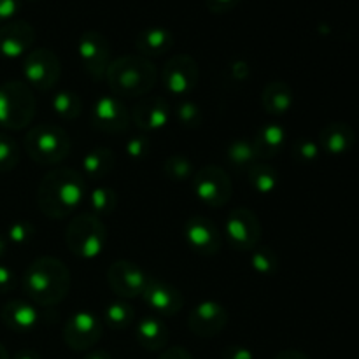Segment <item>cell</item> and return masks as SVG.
<instances>
[{
  "label": "cell",
  "mask_w": 359,
  "mask_h": 359,
  "mask_svg": "<svg viewBox=\"0 0 359 359\" xmlns=\"http://www.w3.org/2000/svg\"><path fill=\"white\" fill-rule=\"evenodd\" d=\"M86 195L84 177L74 168L58 167L42 177L37 189L41 212L49 219H65L76 212Z\"/></svg>",
  "instance_id": "6da1fadb"
},
{
  "label": "cell",
  "mask_w": 359,
  "mask_h": 359,
  "mask_svg": "<svg viewBox=\"0 0 359 359\" xmlns=\"http://www.w3.org/2000/svg\"><path fill=\"white\" fill-rule=\"evenodd\" d=\"M21 286L35 305H58L70 291V270L62 259L42 256L34 259L25 270Z\"/></svg>",
  "instance_id": "7a4b0ae2"
},
{
  "label": "cell",
  "mask_w": 359,
  "mask_h": 359,
  "mask_svg": "<svg viewBox=\"0 0 359 359\" xmlns=\"http://www.w3.org/2000/svg\"><path fill=\"white\" fill-rule=\"evenodd\" d=\"M109 88L119 98L144 97L158 81L156 65L140 55H126L112 60L105 74Z\"/></svg>",
  "instance_id": "3957f363"
},
{
  "label": "cell",
  "mask_w": 359,
  "mask_h": 359,
  "mask_svg": "<svg viewBox=\"0 0 359 359\" xmlns=\"http://www.w3.org/2000/svg\"><path fill=\"white\" fill-rule=\"evenodd\" d=\"M65 244L77 258H98L107 248V228L95 214H79L67 226Z\"/></svg>",
  "instance_id": "277c9868"
},
{
  "label": "cell",
  "mask_w": 359,
  "mask_h": 359,
  "mask_svg": "<svg viewBox=\"0 0 359 359\" xmlns=\"http://www.w3.org/2000/svg\"><path fill=\"white\" fill-rule=\"evenodd\" d=\"M70 137L62 126L42 125L28 130L25 137L27 154L39 165H58L70 154Z\"/></svg>",
  "instance_id": "5b68a950"
},
{
  "label": "cell",
  "mask_w": 359,
  "mask_h": 359,
  "mask_svg": "<svg viewBox=\"0 0 359 359\" xmlns=\"http://www.w3.org/2000/svg\"><path fill=\"white\" fill-rule=\"evenodd\" d=\"M34 93L21 81H7L0 84V126L7 130H23L35 116Z\"/></svg>",
  "instance_id": "8992f818"
},
{
  "label": "cell",
  "mask_w": 359,
  "mask_h": 359,
  "mask_svg": "<svg viewBox=\"0 0 359 359\" xmlns=\"http://www.w3.org/2000/svg\"><path fill=\"white\" fill-rule=\"evenodd\" d=\"M191 188L196 198L212 209L226 205L233 193L230 175L217 165H205L196 170L191 179Z\"/></svg>",
  "instance_id": "52a82bcc"
},
{
  "label": "cell",
  "mask_w": 359,
  "mask_h": 359,
  "mask_svg": "<svg viewBox=\"0 0 359 359\" xmlns=\"http://www.w3.org/2000/svg\"><path fill=\"white\" fill-rule=\"evenodd\" d=\"M23 76L28 86L39 91H49L60 81L62 63L55 51L48 48H37L28 51L25 56Z\"/></svg>",
  "instance_id": "ba28073f"
},
{
  "label": "cell",
  "mask_w": 359,
  "mask_h": 359,
  "mask_svg": "<svg viewBox=\"0 0 359 359\" xmlns=\"http://www.w3.org/2000/svg\"><path fill=\"white\" fill-rule=\"evenodd\" d=\"M200 79L198 63L189 55H175L161 70V83L168 95L186 98L193 93Z\"/></svg>",
  "instance_id": "9c48e42d"
},
{
  "label": "cell",
  "mask_w": 359,
  "mask_h": 359,
  "mask_svg": "<svg viewBox=\"0 0 359 359\" xmlns=\"http://www.w3.org/2000/svg\"><path fill=\"white\" fill-rule=\"evenodd\" d=\"M224 237L235 251L251 252L258 248L262 224L256 214L245 207H238L228 214L224 221Z\"/></svg>",
  "instance_id": "30bf717a"
},
{
  "label": "cell",
  "mask_w": 359,
  "mask_h": 359,
  "mask_svg": "<svg viewBox=\"0 0 359 359\" xmlns=\"http://www.w3.org/2000/svg\"><path fill=\"white\" fill-rule=\"evenodd\" d=\"M77 55L84 67V72L91 79H105L111 65V44L107 37L97 30H86L77 41Z\"/></svg>",
  "instance_id": "8fae6325"
},
{
  "label": "cell",
  "mask_w": 359,
  "mask_h": 359,
  "mask_svg": "<svg viewBox=\"0 0 359 359\" xmlns=\"http://www.w3.org/2000/svg\"><path fill=\"white\" fill-rule=\"evenodd\" d=\"M104 335V321L91 311L70 316L63 326V340L72 351H88L97 346Z\"/></svg>",
  "instance_id": "7c38bea8"
},
{
  "label": "cell",
  "mask_w": 359,
  "mask_h": 359,
  "mask_svg": "<svg viewBox=\"0 0 359 359\" xmlns=\"http://www.w3.org/2000/svg\"><path fill=\"white\" fill-rule=\"evenodd\" d=\"M130 111L116 95H100L91 109V125L104 133H123L128 130Z\"/></svg>",
  "instance_id": "4fadbf2b"
},
{
  "label": "cell",
  "mask_w": 359,
  "mask_h": 359,
  "mask_svg": "<svg viewBox=\"0 0 359 359\" xmlns=\"http://www.w3.org/2000/svg\"><path fill=\"white\" fill-rule=\"evenodd\" d=\"M147 276L137 263L128 259H119L114 262L107 270V283L111 290L123 300H132L142 294L146 287Z\"/></svg>",
  "instance_id": "5bb4252c"
},
{
  "label": "cell",
  "mask_w": 359,
  "mask_h": 359,
  "mask_svg": "<svg viewBox=\"0 0 359 359\" xmlns=\"http://www.w3.org/2000/svg\"><path fill=\"white\" fill-rule=\"evenodd\" d=\"M184 238L189 249L200 256H214L219 252L221 237L219 228L212 219L203 216H193L184 223Z\"/></svg>",
  "instance_id": "9a60e30c"
},
{
  "label": "cell",
  "mask_w": 359,
  "mask_h": 359,
  "mask_svg": "<svg viewBox=\"0 0 359 359\" xmlns=\"http://www.w3.org/2000/svg\"><path fill=\"white\" fill-rule=\"evenodd\" d=\"M140 298L147 307L153 309L156 314L165 316V318H172L184 307V298H182L181 291L172 284L165 283V280L156 279V277L147 279Z\"/></svg>",
  "instance_id": "2e32d148"
},
{
  "label": "cell",
  "mask_w": 359,
  "mask_h": 359,
  "mask_svg": "<svg viewBox=\"0 0 359 359\" xmlns=\"http://www.w3.org/2000/svg\"><path fill=\"white\" fill-rule=\"evenodd\" d=\"M228 325V312L221 304L214 300L200 302L188 318V326L196 337L210 339L223 332Z\"/></svg>",
  "instance_id": "e0dca14e"
},
{
  "label": "cell",
  "mask_w": 359,
  "mask_h": 359,
  "mask_svg": "<svg viewBox=\"0 0 359 359\" xmlns=\"http://www.w3.org/2000/svg\"><path fill=\"white\" fill-rule=\"evenodd\" d=\"M170 112V105L163 97H144L130 111V118L142 132H156L167 126Z\"/></svg>",
  "instance_id": "ac0fdd59"
},
{
  "label": "cell",
  "mask_w": 359,
  "mask_h": 359,
  "mask_svg": "<svg viewBox=\"0 0 359 359\" xmlns=\"http://www.w3.org/2000/svg\"><path fill=\"white\" fill-rule=\"evenodd\" d=\"M35 30L28 21H7L0 27V56L18 58L30 51Z\"/></svg>",
  "instance_id": "d6986e66"
},
{
  "label": "cell",
  "mask_w": 359,
  "mask_h": 359,
  "mask_svg": "<svg viewBox=\"0 0 359 359\" xmlns=\"http://www.w3.org/2000/svg\"><path fill=\"white\" fill-rule=\"evenodd\" d=\"M0 319L13 332L27 333L37 328L41 314L35 309V305L23 300H13L4 305L2 311H0Z\"/></svg>",
  "instance_id": "ffe728a7"
},
{
  "label": "cell",
  "mask_w": 359,
  "mask_h": 359,
  "mask_svg": "<svg viewBox=\"0 0 359 359\" xmlns=\"http://www.w3.org/2000/svg\"><path fill=\"white\" fill-rule=\"evenodd\" d=\"M135 48L144 58H158L174 48V34L165 27H146L137 34Z\"/></svg>",
  "instance_id": "44dd1931"
},
{
  "label": "cell",
  "mask_w": 359,
  "mask_h": 359,
  "mask_svg": "<svg viewBox=\"0 0 359 359\" xmlns=\"http://www.w3.org/2000/svg\"><path fill=\"white\" fill-rule=\"evenodd\" d=\"M318 142L323 153L340 156L353 149L354 142H356V133H354L353 126L347 123H330L319 132Z\"/></svg>",
  "instance_id": "7402d4cb"
},
{
  "label": "cell",
  "mask_w": 359,
  "mask_h": 359,
  "mask_svg": "<svg viewBox=\"0 0 359 359\" xmlns=\"http://www.w3.org/2000/svg\"><path fill=\"white\" fill-rule=\"evenodd\" d=\"M286 130L279 123H266V125L259 126L255 139H251L258 161L272 160L277 154L283 153L284 146H286Z\"/></svg>",
  "instance_id": "603a6c76"
},
{
  "label": "cell",
  "mask_w": 359,
  "mask_h": 359,
  "mask_svg": "<svg viewBox=\"0 0 359 359\" xmlns=\"http://www.w3.org/2000/svg\"><path fill=\"white\" fill-rule=\"evenodd\" d=\"M135 339L146 351H161L168 344V328L156 316H146L135 326Z\"/></svg>",
  "instance_id": "cb8c5ba5"
},
{
  "label": "cell",
  "mask_w": 359,
  "mask_h": 359,
  "mask_svg": "<svg viewBox=\"0 0 359 359\" xmlns=\"http://www.w3.org/2000/svg\"><path fill=\"white\" fill-rule=\"evenodd\" d=\"M293 90L284 81H272V83H269L263 88L262 105L266 114L284 116L293 107Z\"/></svg>",
  "instance_id": "d4e9b609"
},
{
  "label": "cell",
  "mask_w": 359,
  "mask_h": 359,
  "mask_svg": "<svg viewBox=\"0 0 359 359\" xmlns=\"http://www.w3.org/2000/svg\"><path fill=\"white\" fill-rule=\"evenodd\" d=\"M116 156L111 147H95L83 158V174L90 181H104L114 170Z\"/></svg>",
  "instance_id": "484cf974"
},
{
  "label": "cell",
  "mask_w": 359,
  "mask_h": 359,
  "mask_svg": "<svg viewBox=\"0 0 359 359\" xmlns=\"http://www.w3.org/2000/svg\"><path fill=\"white\" fill-rule=\"evenodd\" d=\"M248 179L249 184L252 186L256 193H259V195H272L279 188L280 174L273 165L258 161V163H255L248 170Z\"/></svg>",
  "instance_id": "4316f807"
},
{
  "label": "cell",
  "mask_w": 359,
  "mask_h": 359,
  "mask_svg": "<svg viewBox=\"0 0 359 359\" xmlns=\"http://www.w3.org/2000/svg\"><path fill=\"white\" fill-rule=\"evenodd\" d=\"M226 163L237 172H245L248 174L249 168L255 163H258L255 147H252V140L245 139V137L231 140L226 147Z\"/></svg>",
  "instance_id": "83f0119b"
},
{
  "label": "cell",
  "mask_w": 359,
  "mask_h": 359,
  "mask_svg": "<svg viewBox=\"0 0 359 359\" xmlns=\"http://www.w3.org/2000/svg\"><path fill=\"white\" fill-rule=\"evenodd\" d=\"M88 203H90L91 214H95L97 217L109 216L118 207V195L111 186L100 184L91 189L88 195Z\"/></svg>",
  "instance_id": "f1b7e54d"
},
{
  "label": "cell",
  "mask_w": 359,
  "mask_h": 359,
  "mask_svg": "<svg viewBox=\"0 0 359 359\" xmlns=\"http://www.w3.org/2000/svg\"><path fill=\"white\" fill-rule=\"evenodd\" d=\"M53 111L56 112V116H60L62 119L67 121H72L83 111V100L79 98V95L74 93V91L63 90L53 97L51 100Z\"/></svg>",
  "instance_id": "f546056e"
},
{
  "label": "cell",
  "mask_w": 359,
  "mask_h": 359,
  "mask_svg": "<svg viewBox=\"0 0 359 359\" xmlns=\"http://www.w3.org/2000/svg\"><path fill=\"white\" fill-rule=\"evenodd\" d=\"M104 321L109 328L116 330V332L125 330L135 321V309L123 300L114 302V304L107 305V309H105Z\"/></svg>",
  "instance_id": "4dcf8cb0"
},
{
  "label": "cell",
  "mask_w": 359,
  "mask_h": 359,
  "mask_svg": "<svg viewBox=\"0 0 359 359\" xmlns=\"http://www.w3.org/2000/svg\"><path fill=\"white\" fill-rule=\"evenodd\" d=\"M195 165L184 154H170V156L165 160L163 163V172L170 181L174 182H184L191 181L193 175H195Z\"/></svg>",
  "instance_id": "1f68e13d"
},
{
  "label": "cell",
  "mask_w": 359,
  "mask_h": 359,
  "mask_svg": "<svg viewBox=\"0 0 359 359\" xmlns=\"http://www.w3.org/2000/svg\"><path fill=\"white\" fill-rule=\"evenodd\" d=\"M174 116L179 121V125L188 130L200 128V125L203 121V112L200 109V105L196 102L189 100V98H181L177 102V105L174 109Z\"/></svg>",
  "instance_id": "d6a6232c"
},
{
  "label": "cell",
  "mask_w": 359,
  "mask_h": 359,
  "mask_svg": "<svg viewBox=\"0 0 359 359\" xmlns=\"http://www.w3.org/2000/svg\"><path fill=\"white\" fill-rule=\"evenodd\" d=\"M251 265L259 276H273L279 270L280 262L277 252L270 245H263L251 251Z\"/></svg>",
  "instance_id": "836d02e7"
},
{
  "label": "cell",
  "mask_w": 359,
  "mask_h": 359,
  "mask_svg": "<svg viewBox=\"0 0 359 359\" xmlns=\"http://www.w3.org/2000/svg\"><path fill=\"white\" fill-rule=\"evenodd\" d=\"M20 147L16 140L6 133H0V172H11L20 163Z\"/></svg>",
  "instance_id": "e575fe53"
},
{
  "label": "cell",
  "mask_w": 359,
  "mask_h": 359,
  "mask_svg": "<svg viewBox=\"0 0 359 359\" xmlns=\"http://www.w3.org/2000/svg\"><path fill=\"white\" fill-rule=\"evenodd\" d=\"M291 153H293V158L298 163H312L321 154V147L316 140L309 139V137H302V139L294 140Z\"/></svg>",
  "instance_id": "d590c367"
},
{
  "label": "cell",
  "mask_w": 359,
  "mask_h": 359,
  "mask_svg": "<svg viewBox=\"0 0 359 359\" xmlns=\"http://www.w3.org/2000/svg\"><path fill=\"white\" fill-rule=\"evenodd\" d=\"M35 235V226L30 221H16L9 226L7 230V242H13L16 245L28 244V242L34 238Z\"/></svg>",
  "instance_id": "8d00e7d4"
},
{
  "label": "cell",
  "mask_w": 359,
  "mask_h": 359,
  "mask_svg": "<svg viewBox=\"0 0 359 359\" xmlns=\"http://www.w3.org/2000/svg\"><path fill=\"white\" fill-rule=\"evenodd\" d=\"M151 147H153V144H151L147 135H135L132 139H128V142L125 144L126 154L132 160H142V158H146L151 153Z\"/></svg>",
  "instance_id": "74e56055"
},
{
  "label": "cell",
  "mask_w": 359,
  "mask_h": 359,
  "mask_svg": "<svg viewBox=\"0 0 359 359\" xmlns=\"http://www.w3.org/2000/svg\"><path fill=\"white\" fill-rule=\"evenodd\" d=\"M18 279L16 273L6 265H0V294H7L16 290Z\"/></svg>",
  "instance_id": "f35d334b"
},
{
  "label": "cell",
  "mask_w": 359,
  "mask_h": 359,
  "mask_svg": "<svg viewBox=\"0 0 359 359\" xmlns=\"http://www.w3.org/2000/svg\"><path fill=\"white\" fill-rule=\"evenodd\" d=\"M221 359H255V354H252V351L248 349L245 346L233 344V346L224 347Z\"/></svg>",
  "instance_id": "ab89813d"
},
{
  "label": "cell",
  "mask_w": 359,
  "mask_h": 359,
  "mask_svg": "<svg viewBox=\"0 0 359 359\" xmlns=\"http://www.w3.org/2000/svg\"><path fill=\"white\" fill-rule=\"evenodd\" d=\"M21 9V0H0V23H7Z\"/></svg>",
  "instance_id": "60d3db41"
},
{
  "label": "cell",
  "mask_w": 359,
  "mask_h": 359,
  "mask_svg": "<svg viewBox=\"0 0 359 359\" xmlns=\"http://www.w3.org/2000/svg\"><path fill=\"white\" fill-rule=\"evenodd\" d=\"M242 0H205V6L210 13L214 14H223L228 11L235 9Z\"/></svg>",
  "instance_id": "b9f144b4"
},
{
  "label": "cell",
  "mask_w": 359,
  "mask_h": 359,
  "mask_svg": "<svg viewBox=\"0 0 359 359\" xmlns=\"http://www.w3.org/2000/svg\"><path fill=\"white\" fill-rule=\"evenodd\" d=\"M230 76L231 79L242 83V81H245L249 76H251V67H249V63L242 62V60H237V62H233L230 65Z\"/></svg>",
  "instance_id": "7bdbcfd3"
},
{
  "label": "cell",
  "mask_w": 359,
  "mask_h": 359,
  "mask_svg": "<svg viewBox=\"0 0 359 359\" xmlns=\"http://www.w3.org/2000/svg\"><path fill=\"white\" fill-rule=\"evenodd\" d=\"M158 359H193L184 347H168Z\"/></svg>",
  "instance_id": "ee69618b"
},
{
  "label": "cell",
  "mask_w": 359,
  "mask_h": 359,
  "mask_svg": "<svg viewBox=\"0 0 359 359\" xmlns=\"http://www.w3.org/2000/svg\"><path fill=\"white\" fill-rule=\"evenodd\" d=\"M273 359H309V356L302 353V351L286 349V351H280L279 354H276V358Z\"/></svg>",
  "instance_id": "f6af8a7d"
},
{
  "label": "cell",
  "mask_w": 359,
  "mask_h": 359,
  "mask_svg": "<svg viewBox=\"0 0 359 359\" xmlns=\"http://www.w3.org/2000/svg\"><path fill=\"white\" fill-rule=\"evenodd\" d=\"M13 359H41V354L34 349H21L14 354Z\"/></svg>",
  "instance_id": "bcb514c9"
},
{
  "label": "cell",
  "mask_w": 359,
  "mask_h": 359,
  "mask_svg": "<svg viewBox=\"0 0 359 359\" xmlns=\"http://www.w3.org/2000/svg\"><path fill=\"white\" fill-rule=\"evenodd\" d=\"M83 359H112V356L107 353V351L95 349V351H91L90 354H86Z\"/></svg>",
  "instance_id": "7dc6e473"
},
{
  "label": "cell",
  "mask_w": 359,
  "mask_h": 359,
  "mask_svg": "<svg viewBox=\"0 0 359 359\" xmlns=\"http://www.w3.org/2000/svg\"><path fill=\"white\" fill-rule=\"evenodd\" d=\"M7 244H9V242H7L6 235L0 233V259H2L4 256H6V252H7Z\"/></svg>",
  "instance_id": "c3c4849f"
},
{
  "label": "cell",
  "mask_w": 359,
  "mask_h": 359,
  "mask_svg": "<svg viewBox=\"0 0 359 359\" xmlns=\"http://www.w3.org/2000/svg\"><path fill=\"white\" fill-rule=\"evenodd\" d=\"M0 359H9V354H7L6 347H4L2 344H0Z\"/></svg>",
  "instance_id": "681fc988"
}]
</instances>
